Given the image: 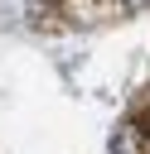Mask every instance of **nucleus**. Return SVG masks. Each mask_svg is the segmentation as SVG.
I'll list each match as a JSON object with an SVG mask.
<instances>
[]
</instances>
